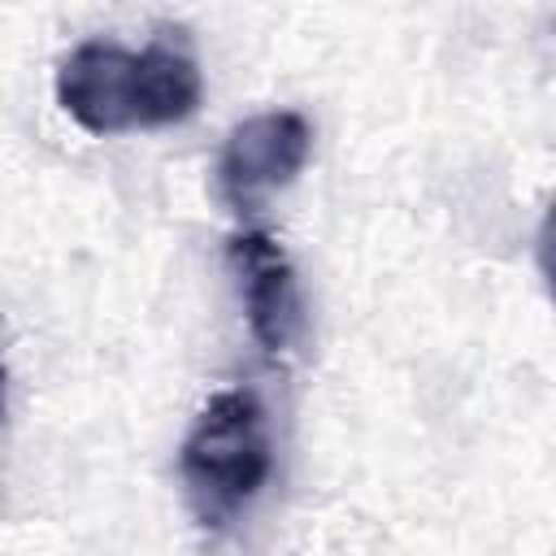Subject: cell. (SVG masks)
Instances as JSON below:
<instances>
[{
  "label": "cell",
  "instance_id": "1",
  "mask_svg": "<svg viewBox=\"0 0 556 556\" xmlns=\"http://www.w3.org/2000/svg\"><path fill=\"white\" fill-rule=\"evenodd\" d=\"M200 65L178 39H152L139 52L87 39L56 65V100L91 135L187 122L200 109Z\"/></svg>",
  "mask_w": 556,
  "mask_h": 556
},
{
  "label": "cell",
  "instance_id": "4",
  "mask_svg": "<svg viewBox=\"0 0 556 556\" xmlns=\"http://www.w3.org/2000/svg\"><path fill=\"white\" fill-rule=\"evenodd\" d=\"M226 256H230V269L239 278L252 339L269 356H287L304 334V300H300L291 256L265 230L235 235L226 243Z\"/></svg>",
  "mask_w": 556,
  "mask_h": 556
},
{
  "label": "cell",
  "instance_id": "5",
  "mask_svg": "<svg viewBox=\"0 0 556 556\" xmlns=\"http://www.w3.org/2000/svg\"><path fill=\"white\" fill-rule=\"evenodd\" d=\"M0 404H4V365H0Z\"/></svg>",
  "mask_w": 556,
  "mask_h": 556
},
{
  "label": "cell",
  "instance_id": "2",
  "mask_svg": "<svg viewBox=\"0 0 556 556\" xmlns=\"http://www.w3.org/2000/svg\"><path fill=\"white\" fill-rule=\"evenodd\" d=\"M269 469H274V443L256 391L248 387L217 391L191 421L178 452V478L195 521L204 530L230 526L261 495Z\"/></svg>",
  "mask_w": 556,
  "mask_h": 556
},
{
  "label": "cell",
  "instance_id": "3",
  "mask_svg": "<svg viewBox=\"0 0 556 556\" xmlns=\"http://www.w3.org/2000/svg\"><path fill=\"white\" fill-rule=\"evenodd\" d=\"M313 148V130L295 109H269L239 122L217 156V191L235 213H256L265 195L287 187Z\"/></svg>",
  "mask_w": 556,
  "mask_h": 556
}]
</instances>
